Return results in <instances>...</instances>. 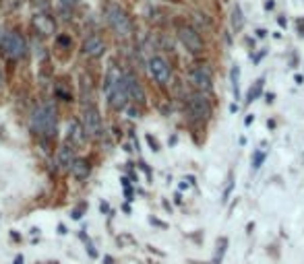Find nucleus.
I'll list each match as a JSON object with an SVG mask.
<instances>
[{"instance_id":"obj_11","label":"nucleus","mask_w":304,"mask_h":264,"mask_svg":"<svg viewBox=\"0 0 304 264\" xmlns=\"http://www.w3.org/2000/svg\"><path fill=\"white\" fill-rule=\"evenodd\" d=\"M106 52V43L99 35H89L85 41H83V54L89 56V58H99L104 56Z\"/></svg>"},{"instance_id":"obj_29","label":"nucleus","mask_w":304,"mask_h":264,"mask_svg":"<svg viewBox=\"0 0 304 264\" xmlns=\"http://www.w3.org/2000/svg\"><path fill=\"white\" fill-rule=\"evenodd\" d=\"M0 85H3V73H0Z\"/></svg>"},{"instance_id":"obj_5","label":"nucleus","mask_w":304,"mask_h":264,"mask_svg":"<svg viewBox=\"0 0 304 264\" xmlns=\"http://www.w3.org/2000/svg\"><path fill=\"white\" fill-rule=\"evenodd\" d=\"M188 79H190L192 87H194V89H199V93H207V91H211V87H213L211 68H209V66H205V64H201V66L192 68V70H190V75H188Z\"/></svg>"},{"instance_id":"obj_22","label":"nucleus","mask_w":304,"mask_h":264,"mask_svg":"<svg viewBox=\"0 0 304 264\" xmlns=\"http://www.w3.org/2000/svg\"><path fill=\"white\" fill-rule=\"evenodd\" d=\"M33 5H35V7H39V9H48L50 0H33Z\"/></svg>"},{"instance_id":"obj_13","label":"nucleus","mask_w":304,"mask_h":264,"mask_svg":"<svg viewBox=\"0 0 304 264\" xmlns=\"http://www.w3.org/2000/svg\"><path fill=\"white\" fill-rule=\"evenodd\" d=\"M75 153H73V149L71 147H62L60 149V153H58V167L60 170H67V172H71L73 170V165H75Z\"/></svg>"},{"instance_id":"obj_10","label":"nucleus","mask_w":304,"mask_h":264,"mask_svg":"<svg viewBox=\"0 0 304 264\" xmlns=\"http://www.w3.org/2000/svg\"><path fill=\"white\" fill-rule=\"evenodd\" d=\"M31 27H33V31L37 35H52V33H56V21L50 15H46V13L35 15L31 19Z\"/></svg>"},{"instance_id":"obj_28","label":"nucleus","mask_w":304,"mask_h":264,"mask_svg":"<svg viewBox=\"0 0 304 264\" xmlns=\"http://www.w3.org/2000/svg\"><path fill=\"white\" fill-rule=\"evenodd\" d=\"M15 264H23V256H17L15 258Z\"/></svg>"},{"instance_id":"obj_4","label":"nucleus","mask_w":304,"mask_h":264,"mask_svg":"<svg viewBox=\"0 0 304 264\" xmlns=\"http://www.w3.org/2000/svg\"><path fill=\"white\" fill-rule=\"evenodd\" d=\"M0 50L13 60H19L27 54V43L23 39V35H19L17 31H0Z\"/></svg>"},{"instance_id":"obj_14","label":"nucleus","mask_w":304,"mask_h":264,"mask_svg":"<svg viewBox=\"0 0 304 264\" xmlns=\"http://www.w3.org/2000/svg\"><path fill=\"white\" fill-rule=\"evenodd\" d=\"M85 136H87L85 126L79 124V122H73L71 128H69V138H71V142H75V145H83V142H85Z\"/></svg>"},{"instance_id":"obj_27","label":"nucleus","mask_w":304,"mask_h":264,"mask_svg":"<svg viewBox=\"0 0 304 264\" xmlns=\"http://www.w3.org/2000/svg\"><path fill=\"white\" fill-rule=\"evenodd\" d=\"M257 35H259V37H265V35H267V31H263V29H259V31H257Z\"/></svg>"},{"instance_id":"obj_9","label":"nucleus","mask_w":304,"mask_h":264,"mask_svg":"<svg viewBox=\"0 0 304 264\" xmlns=\"http://www.w3.org/2000/svg\"><path fill=\"white\" fill-rule=\"evenodd\" d=\"M83 126H85V132L87 136H93V138H99L101 136V118H99V112L95 108H87L85 110V116H83Z\"/></svg>"},{"instance_id":"obj_24","label":"nucleus","mask_w":304,"mask_h":264,"mask_svg":"<svg viewBox=\"0 0 304 264\" xmlns=\"http://www.w3.org/2000/svg\"><path fill=\"white\" fill-rule=\"evenodd\" d=\"M294 81H296L298 85H302V83H304V77H300V75H296V77H294Z\"/></svg>"},{"instance_id":"obj_16","label":"nucleus","mask_w":304,"mask_h":264,"mask_svg":"<svg viewBox=\"0 0 304 264\" xmlns=\"http://www.w3.org/2000/svg\"><path fill=\"white\" fill-rule=\"evenodd\" d=\"M242 27H244V15H242V9L236 5L232 9V29L234 31H242Z\"/></svg>"},{"instance_id":"obj_18","label":"nucleus","mask_w":304,"mask_h":264,"mask_svg":"<svg viewBox=\"0 0 304 264\" xmlns=\"http://www.w3.org/2000/svg\"><path fill=\"white\" fill-rule=\"evenodd\" d=\"M238 77H240V68H238V66H232L230 79H232V93H234L236 99H240V83H238Z\"/></svg>"},{"instance_id":"obj_8","label":"nucleus","mask_w":304,"mask_h":264,"mask_svg":"<svg viewBox=\"0 0 304 264\" xmlns=\"http://www.w3.org/2000/svg\"><path fill=\"white\" fill-rule=\"evenodd\" d=\"M149 73L160 85H166L170 81V77H172V68H170V64L162 56H154L149 60Z\"/></svg>"},{"instance_id":"obj_26","label":"nucleus","mask_w":304,"mask_h":264,"mask_svg":"<svg viewBox=\"0 0 304 264\" xmlns=\"http://www.w3.org/2000/svg\"><path fill=\"white\" fill-rule=\"evenodd\" d=\"M252 120H255V116H248V118H246V120H244V124H246V126H248V124H250V122H252Z\"/></svg>"},{"instance_id":"obj_15","label":"nucleus","mask_w":304,"mask_h":264,"mask_svg":"<svg viewBox=\"0 0 304 264\" xmlns=\"http://www.w3.org/2000/svg\"><path fill=\"white\" fill-rule=\"evenodd\" d=\"M71 172H73V176H75L77 180H85V178L89 176V172H91V170H89V163H87L85 159H77Z\"/></svg>"},{"instance_id":"obj_7","label":"nucleus","mask_w":304,"mask_h":264,"mask_svg":"<svg viewBox=\"0 0 304 264\" xmlns=\"http://www.w3.org/2000/svg\"><path fill=\"white\" fill-rule=\"evenodd\" d=\"M178 39L182 41V45L192 52V54H199V52H203V37L199 35L197 29L188 27V25H180L178 27Z\"/></svg>"},{"instance_id":"obj_23","label":"nucleus","mask_w":304,"mask_h":264,"mask_svg":"<svg viewBox=\"0 0 304 264\" xmlns=\"http://www.w3.org/2000/svg\"><path fill=\"white\" fill-rule=\"evenodd\" d=\"M147 140H149V145H151V149H154V151H158V142H156L154 138H151V136H147Z\"/></svg>"},{"instance_id":"obj_19","label":"nucleus","mask_w":304,"mask_h":264,"mask_svg":"<svg viewBox=\"0 0 304 264\" xmlns=\"http://www.w3.org/2000/svg\"><path fill=\"white\" fill-rule=\"evenodd\" d=\"M263 161H265V153L257 151V153H255V157H252V167H255V170H259V167L263 165Z\"/></svg>"},{"instance_id":"obj_21","label":"nucleus","mask_w":304,"mask_h":264,"mask_svg":"<svg viewBox=\"0 0 304 264\" xmlns=\"http://www.w3.org/2000/svg\"><path fill=\"white\" fill-rule=\"evenodd\" d=\"M232 186H234V182H232V174L228 176V186H226V190H224V202L230 198V192H232Z\"/></svg>"},{"instance_id":"obj_17","label":"nucleus","mask_w":304,"mask_h":264,"mask_svg":"<svg viewBox=\"0 0 304 264\" xmlns=\"http://www.w3.org/2000/svg\"><path fill=\"white\" fill-rule=\"evenodd\" d=\"M263 85H265V79H259L255 85H252L250 89H248V93H246V103H250V101H255L261 93H263Z\"/></svg>"},{"instance_id":"obj_6","label":"nucleus","mask_w":304,"mask_h":264,"mask_svg":"<svg viewBox=\"0 0 304 264\" xmlns=\"http://www.w3.org/2000/svg\"><path fill=\"white\" fill-rule=\"evenodd\" d=\"M188 112L197 120H205L211 116V103L203 93H194L188 97Z\"/></svg>"},{"instance_id":"obj_12","label":"nucleus","mask_w":304,"mask_h":264,"mask_svg":"<svg viewBox=\"0 0 304 264\" xmlns=\"http://www.w3.org/2000/svg\"><path fill=\"white\" fill-rule=\"evenodd\" d=\"M124 85H126V91H128V95H131L133 101L145 103V91H143L139 79H137L133 73H126V75H124Z\"/></svg>"},{"instance_id":"obj_2","label":"nucleus","mask_w":304,"mask_h":264,"mask_svg":"<svg viewBox=\"0 0 304 264\" xmlns=\"http://www.w3.org/2000/svg\"><path fill=\"white\" fill-rule=\"evenodd\" d=\"M56 122H58V116H56V108L52 103L48 105H39L31 112V118H29V128L35 132V134H46V136H54L56 132Z\"/></svg>"},{"instance_id":"obj_25","label":"nucleus","mask_w":304,"mask_h":264,"mask_svg":"<svg viewBox=\"0 0 304 264\" xmlns=\"http://www.w3.org/2000/svg\"><path fill=\"white\" fill-rule=\"evenodd\" d=\"M265 9H267V11L273 9V0H267V3H265Z\"/></svg>"},{"instance_id":"obj_3","label":"nucleus","mask_w":304,"mask_h":264,"mask_svg":"<svg viewBox=\"0 0 304 264\" xmlns=\"http://www.w3.org/2000/svg\"><path fill=\"white\" fill-rule=\"evenodd\" d=\"M104 15H106L108 23L112 25V29H114L118 35H122V37H128V35H131V31H133V23H131L128 13H126L120 5H116V3H108V5L104 7Z\"/></svg>"},{"instance_id":"obj_20","label":"nucleus","mask_w":304,"mask_h":264,"mask_svg":"<svg viewBox=\"0 0 304 264\" xmlns=\"http://www.w3.org/2000/svg\"><path fill=\"white\" fill-rule=\"evenodd\" d=\"M73 7H75V0H60V13L69 15L73 11Z\"/></svg>"},{"instance_id":"obj_1","label":"nucleus","mask_w":304,"mask_h":264,"mask_svg":"<svg viewBox=\"0 0 304 264\" xmlns=\"http://www.w3.org/2000/svg\"><path fill=\"white\" fill-rule=\"evenodd\" d=\"M106 95H108V103H110V108L114 110H122L124 105L128 103L131 95L126 91V85H124V75L112 66L108 70V77H106Z\"/></svg>"}]
</instances>
